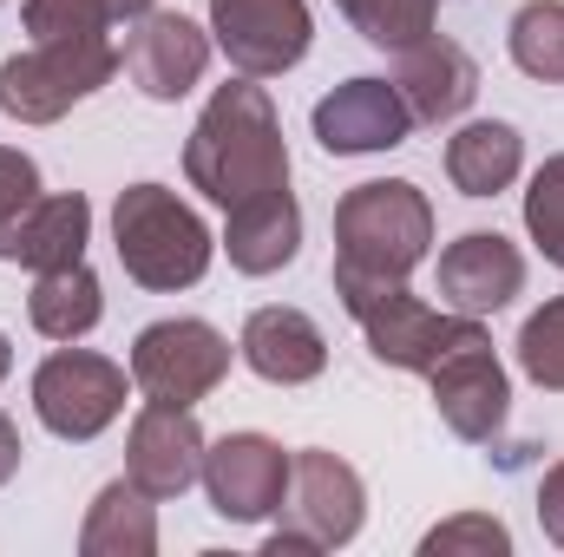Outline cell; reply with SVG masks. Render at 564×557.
<instances>
[{"mask_svg": "<svg viewBox=\"0 0 564 557\" xmlns=\"http://www.w3.org/2000/svg\"><path fill=\"white\" fill-rule=\"evenodd\" d=\"M361 518H368V485L348 459L308 446L295 452L289 466V525L263 538L270 557H295V551H341L361 538Z\"/></svg>", "mask_w": 564, "mask_h": 557, "instance_id": "5b68a950", "label": "cell"}, {"mask_svg": "<svg viewBox=\"0 0 564 557\" xmlns=\"http://www.w3.org/2000/svg\"><path fill=\"white\" fill-rule=\"evenodd\" d=\"M440 295L459 315H499L512 295H525V256L499 230H466L440 250Z\"/></svg>", "mask_w": 564, "mask_h": 557, "instance_id": "9a60e30c", "label": "cell"}, {"mask_svg": "<svg viewBox=\"0 0 564 557\" xmlns=\"http://www.w3.org/2000/svg\"><path fill=\"white\" fill-rule=\"evenodd\" d=\"M539 525H545V538L564 551V459L539 479Z\"/></svg>", "mask_w": 564, "mask_h": 557, "instance_id": "f546056e", "label": "cell"}, {"mask_svg": "<svg viewBox=\"0 0 564 557\" xmlns=\"http://www.w3.org/2000/svg\"><path fill=\"white\" fill-rule=\"evenodd\" d=\"M479 315H440V308H426L414 288H394V295H381L368 315H361V335H368V354L381 361V368H401V374H426L466 328H473Z\"/></svg>", "mask_w": 564, "mask_h": 557, "instance_id": "5bb4252c", "label": "cell"}, {"mask_svg": "<svg viewBox=\"0 0 564 557\" xmlns=\"http://www.w3.org/2000/svg\"><path fill=\"white\" fill-rule=\"evenodd\" d=\"M525 237L539 243V256H545L552 270H564V151L532 171V190H525Z\"/></svg>", "mask_w": 564, "mask_h": 557, "instance_id": "4316f807", "label": "cell"}, {"mask_svg": "<svg viewBox=\"0 0 564 557\" xmlns=\"http://www.w3.org/2000/svg\"><path fill=\"white\" fill-rule=\"evenodd\" d=\"M289 466H295V452H282L270 433H224L217 446H204L210 512L230 518V525L276 518L282 499H289Z\"/></svg>", "mask_w": 564, "mask_h": 557, "instance_id": "30bf717a", "label": "cell"}, {"mask_svg": "<svg viewBox=\"0 0 564 557\" xmlns=\"http://www.w3.org/2000/svg\"><path fill=\"white\" fill-rule=\"evenodd\" d=\"M519 368H525L532 387L564 394V295H552L545 308L525 315V328H519Z\"/></svg>", "mask_w": 564, "mask_h": 557, "instance_id": "484cf974", "label": "cell"}, {"mask_svg": "<svg viewBox=\"0 0 564 557\" xmlns=\"http://www.w3.org/2000/svg\"><path fill=\"white\" fill-rule=\"evenodd\" d=\"M335 7H341V20L368 46H388V53L426 40L433 33V13H440V0H335Z\"/></svg>", "mask_w": 564, "mask_h": 557, "instance_id": "d4e9b609", "label": "cell"}, {"mask_svg": "<svg viewBox=\"0 0 564 557\" xmlns=\"http://www.w3.org/2000/svg\"><path fill=\"white\" fill-rule=\"evenodd\" d=\"M204 426L191 407H158L144 401V414L126 433V479L144 499H184L204 479Z\"/></svg>", "mask_w": 564, "mask_h": 557, "instance_id": "4fadbf2b", "label": "cell"}, {"mask_svg": "<svg viewBox=\"0 0 564 557\" xmlns=\"http://www.w3.org/2000/svg\"><path fill=\"white\" fill-rule=\"evenodd\" d=\"M184 177L191 190H204L217 210L263 197L289 184V144H282V119L270 106V92L257 79H230L210 92V106L197 112L191 144H184Z\"/></svg>", "mask_w": 564, "mask_h": 557, "instance_id": "7a4b0ae2", "label": "cell"}, {"mask_svg": "<svg viewBox=\"0 0 564 557\" xmlns=\"http://www.w3.org/2000/svg\"><path fill=\"white\" fill-rule=\"evenodd\" d=\"M433 250V204L408 177L355 184L335 204V302L361 321L381 295L408 288Z\"/></svg>", "mask_w": 564, "mask_h": 557, "instance_id": "6da1fadb", "label": "cell"}, {"mask_svg": "<svg viewBox=\"0 0 564 557\" xmlns=\"http://www.w3.org/2000/svg\"><path fill=\"white\" fill-rule=\"evenodd\" d=\"M224 374H230V341L197 315L151 321L132 341V387L158 407H197L204 394L224 387Z\"/></svg>", "mask_w": 564, "mask_h": 557, "instance_id": "52a82bcc", "label": "cell"}, {"mask_svg": "<svg viewBox=\"0 0 564 557\" xmlns=\"http://www.w3.org/2000/svg\"><path fill=\"white\" fill-rule=\"evenodd\" d=\"M126 387H132V374H126L119 361L59 341V348L33 368V414H40V426H46L53 439L86 446V439H99L112 419L126 414Z\"/></svg>", "mask_w": 564, "mask_h": 557, "instance_id": "8992f818", "label": "cell"}, {"mask_svg": "<svg viewBox=\"0 0 564 557\" xmlns=\"http://www.w3.org/2000/svg\"><path fill=\"white\" fill-rule=\"evenodd\" d=\"M106 315V288L86 263H66V270H40L33 295H26V321L46 335V341H86Z\"/></svg>", "mask_w": 564, "mask_h": 557, "instance_id": "7402d4cb", "label": "cell"}, {"mask_svg": "<svg viewBox=\"0 0 564 557\" xmlns=\"http://www.w3.org/2000/svg\"><path fill=\"white\" fill-rule=\"evenodd\" d=\"M119 73V46L106 33H59V40H33L26 53H13L0 66V112L20 125H53L66 119L79 99H93L106 79Z\"/></svg>", "mask_w": 564, "mask_h": 557, "instance_id": "277c9868", "label": "cell"}, {"mask_svg": "<svg viewBox=\"0 0 564 557\" xmlns=\"http://www.w3.org/2000/svg\"><path fill=\"white\" fill-rule=\"evenodd\" d=\"M112 250H119V270L151 288V295H177V288H197L210 276V256H217V237L204 230V217L164 190V184H126L119 204H112Z\"/></svg>", "mask_w": 564, "mask_h": 557, "instance_id": "3957f363", "label": "cell"}, {"mask_svg": "<svg viewBox=\"0 0 564 557\" xmlns=\"http://www.w3.org/2000/svg\"><path fill=\"white\" fill-rule=\"evenodd\" d=\"M525 171V139L506 119H473L446 139V177L459 197H499Z\"/></svg>", "mask_w": 564, "mask_h": 557, "instance_id": "ffe728a7", "label": "cell"}, {"mask_svg": "<svg viewBox=\"0 0 564 557\" xmlns=\"http://www.w3.org/2000/svg\"><path fill=\"white\" fill-rule=\"evenodd\" d=\"M158 499H144L132 479H112L99 485V499L86 505V525H79V551L86 557H151L158 551Z\"/></svg>", "mask_w": 564, "mask_h": 557, "instance_id": "44dd1931", "label": "cell"}, {"mask_svg": "<svg viewBox=\"0 0 564 557\" xmlns=\"http://www.w3.org/2000/svg\"><path fill=\"white\" fill-rule=\"evenodd\" d=\"M237 354H243V368H250V374H263L270 387H308V381L328 368V341H322L315 315L282 308V302L257 308V315L243 321Z\"/></svg>", "mask_w": 564, "mask_h": 557, "instance_id": "e0dca14e", "label": "cell"}, {"mask_svg": "<svg viewBox=\"0 0 564 557\" xmlns=\"http://www.w3.org/2000/svg\"><path fill=\"white\" fill-rule=\"evenodd\" d=\"M210 33L197 26V20H184V13H144L132 20V33H126V53H119V66H126V79L139 86L144 99H158V106H177L204 73H210Z\"/></svg>", "mask_w": 564, "mask_h": 557, "instance_id": "7c38bea8", "label": "cell"}, {"mask_svg": "<svg viewBox=\"0 0 564 557\" xmlns=\"http://www.w3.org/2000/svg\"><path fill=\"white\" fill-rule=\"evenodd\" d=\"M0 7H7V0H0Z\"/></svg>", "mask_w": 564, "mask_h": 557, "instance_id": "d6a6232c", "label": "cell"}, {"mask_svg": "<svg viewBox=\"0 0 564 557\" xmlns=\"http://www.w3.org/2000/svg\"><path fill=\"white\" fill-rule=\"evenodd\" d=\"M210 40L243 79H282L308 59V0H210Z\"/></svg>", "mask_w": 564, "mask_h": 557, "instance_id": "9c48e42d", "label": "cell"}, {"mask_svg": "<svg viewBox=\"0 0 564 557\" xmlns=\"http://www.w3.org/2000/svg\"><path fill=\"white\" fill-rule=\"evenodd\" d=\"M224 217H230L224 223V250H230L237 276H276V270L295 263V250H302V204L289 197V184L230 204Z\"/></svg>", "mask_w": 564, "mask_h": 557, "instance_id": "ac0fdd59", "label": "cell"}, {"mask_svg": "<svg viewBox=\"0 0 564 557\" xmlns=\"http://www.w3.org/2000/svg\"><path fill=\"white\" fill-rule=\"evenodd\" d=\"M86 243H93V204L79 190H59V197H40L26 210V223L7 237L0 263H20V270H66V263H86Z\"/></svg>", "mask_w": 564, "mask_h": 557, "instance_id": "d6986e66", "label": "cell"}, {"mask_svg": "<svg viewBox=\"0 0 564 557\" xmlns=\"http://www.w3.org/2000/svg\"><path fill=\"white\" fill-rule=\"evenodd\" d=\"M13 472H20V426L0 414V485H7Z\"/></svg>", "mask_w": 564, "mask_h": 557, "instance_id": "4dcf8cb0", "label": "cell"}, {"mask_svg": "<svg viewBox=\"0 0 564 557\" xmlns=\"http://www.w3.org/2000/svg\"><path fill=\"white\" fill-rule=\"evenodd\" d=\"M506 46H512V66L539 86H558L564 79V0H525L506 26Z\"/></svg>", "mask_w": 564, "mask_h": 557, "instance_id": "603a6c76", "label": "cell"}, {"mask_svg": "<svg viewBox=\"0 0 564 557\" xmlns=\"http://www.w3.org/2000/svg\"><path fill=\"white\" fill-rule=\"evenodd\" d=\"M158 0H26L20 7V20H26V33L33 40H59V33H106V26H132L144 20Z\"/></svg>", "mask_w": 564, "mask_h": 557, "instance_id": "cb8c5ba5", "label": "cell"}, {"mask_svg": "<svg viewBox=\"0 0 564 557\" xmlns=\"http://www.w3.org/2000/svg\"><path fill=\"white\" fill-rule=\"evenodd\" d=\"M13 374V348H7V335H0V381Z\"/></svg>", "mask_w": 564, "mask_h": 557, "instance_id": "1f68e13d", "label": "cell"}, {"mask_svg": "<svg viewBox=\"0 0 564 557\" xmlns=\"http://www.w3.org/2000/svg\"><path fill=\"white\" fill-rule=\"evenodd\" d=\"M315 144L328 157H368L414 139V112L394 79H341L328 99H315Z\"/></svg>", "mask_w": 564, "mask_h": 557, "instance_id": "8fae6325", "label": "cell"}, {"mask_svg": "<svg viewBox=\"0 0 564 557\" xmlns=\"http://www.w3.org/2000/svg\"><path fill=\"white\" fill-rule=\"evenodd\" d=\"M512 551V532L486 512H459L446 525H433L421 538V557H506Z\"/></svg>", "mask_w": 564, "mask_h": 557, "instance_id": "83f0119b", "label": "cell"}, {"mask_svg": "<svg viewBox=\"0 0 564 557\" xmlns=\"http://www.w3.org/2000/svg\"><path fill=\"white\" fill-rule=\"evenodd\" d=\"M40 197H46V190H40V164H33L26 151L0 144V250H7V237L26 223V210H33Z\"/></svg>", "mask_w": 564, "mask_h": 557, "instance_id": "f1b7e54d", "label": "cell"}, {"mask_svg": "<svg viewBox=\"0 0 564 557\" xmlns=\"http://www.w3.org/2000/svg\"><path fill=\"white\" fill-rule=\"evenodd\" d=\"M394 86H401L414 125H453V119H466V106L479 99V66H473V53H466L459 40L426 33L414 46H401Z\"/></svg>", "mask_w": 564, "mask_h": 557, "instance_id": "2e32d148", "label": "cell"}, {"mask_svg": "<svg viewBox=\"0 0 564 557\" xmlns=\"http://www.w3.org/2000/svg\"><path fill=\"white\" fill-rule=\"evenodd\" d=\"M426 381H433V407H440V419H446L453 439L492 446V439L506 433L512 381H506V368H499V354H492V335H486L479 321L426 368Z\"/></svg>", "mask_w": 564, "mask_h": 557, "instance_id": "ba28073f", "label": "cell"}]
</instances>
